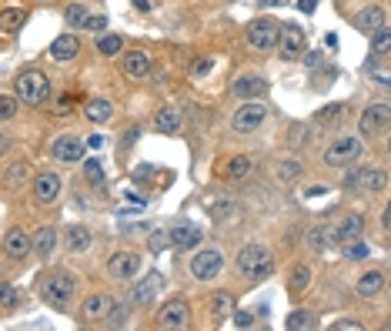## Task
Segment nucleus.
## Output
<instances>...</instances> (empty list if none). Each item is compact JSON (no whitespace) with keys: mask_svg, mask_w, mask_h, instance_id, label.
Masks as SVG:
<instances>
[{"mask_svg":"<svg viewBox=\"0 0 391 331\" xmlns=\"http://www.w3.org/2000/svg\"><path fill=\"white\" fill-rule=\"evenodd\" d=\"M14 91H17V101L21 104L37 107V104L47 101V94H51V77L44 71H21L14 77Z\"/></svg>","mask_w":391,"mask_h":331,"instance_id":"f257e3e1","label":"nucleus"},{"mask_svg":"<svg viewBox=\"0 0 391 331\" xmlns=\"http://www.w3.org/2000/svg\"><path fill=\"white\" fill-rule=\"evenodd\" d=\"M40 298L54 308V311H67L74 301V278L67 271H54L47 275V281L40 284Z\"/></svg>","mask_w":391,"mask_h":331,"instance_id":"f03ea898","label":"nucleus"},{"mask_svg":"<svg viewBox=\"0 0 391 331\" xmlns=\"http://www.w3.org/2000/svg\"><path fill=\"white\" fill-rule=\"evenodd\" d=\"M362 154H365V148H362L358 137H338V141H331V148L324 151V164H328V168H351Z\"/></svg>","mask_w":391,"mask_h":331,"instance_id":"7ed1b4c3","label":"nucleus"},{"mask_svg":"<svg viewBox=\"0 0 391 331\" xmlns=\"http://www.w3.org/2000/svg\"><path fill=\"white\" fill-rule=\"evenodd\" d=\"M237 271L248 275V278H268V275H271V258H268L264 248L248 244V248L237 251Z\"/></svg>","mask_w":391,"mask_h":331,"instance_id":"20e7f679","label":"nucleus"},{"mask_svg":"<svg viewBox=\"0 0 391 331\" xmlns=\"http://www.w3.org/2000/svg\"><path fill=\"white\" fill-rule=\"evenodd\" d=\"M278 21L274 17H258V21H251L248 24V44L254 47V51H274L278 47Z\"/></svg>","mask_w":391,"mask_h":331,"instance_id":"39448f33","label":"nucleus"},{"mask_svg":"<svg viewBox=\"0 0 391 331\" xmlns=\"http://www.w3.org/2000/svg\"><path fill=\"white\" fill-rule=\"evenodd\" d=\"M391 128V107L385 101L378 104H368V111L362 114V121H358V130H362V137H378V134H385Z\"/></svg>","mask_w":391,"mask_h":331,"instance_id":"423d86ee","label":"nucleus"},{"mask_svg":"<svg viewBox=\"0 0 391 331\" xmlns=\"http://www.w3.org/2000/svg\"><path fill=\"white\" fill-rule=\"evenodd\" d=\"M278 47H281V57L285 60H298L301 54L308 51V41H305V30L298 24H285L278 30Z\"/></svg>","mask_w":391,"mask_h":331,"instance_id":"0eeeda50","label":"nucleus"},{"mask_svg":"<svg viewBox=\"0 0 391 331\" xmlns=\"http://www.w3.org/2000/svg\"><path fill=\"white\" fill-rule=\"evenodd\" d=\"M221 268H224V258H221V251H214V248H204V251H198V255L191 258V275L198 281L217 278Z\"/></svg>","mask_w":391,"mask_h":331,"instance_id":"6e6552de","label":"nucleus"},{"mask_svg":"<svg viewBox=\"0 0 391 331\" xmlns=\"http://www.w3.org/2000/svg\"><path fill=\"white\" fill-rule=\"evenodd\" d=\"M264 121H268V107H264V104H244L235 114L231 128H235L237 134H251V130H258Z\"/></svg>","mask_w":391,"mask_h":331,"instance_id":"1a4fd4ad","label":"nucleus"},{"mask_svg":"<svg viewBox=\"0 0 391 331\" xmlns=\"http://www.w3.org/2000/svg\"><path fill=\"white\" fill-rule=\"evenodd\" d=\"M141 271V255L137 251H117V255L107 261V275L117 281H128Z\"/></svg>","mask_w":391,"mask_h":331,"instance_id":"9d476101","label":"nucleus"},{"mask_svg":"<svg viewBox=\"0 0 391 331\" xmlns=\"http://www.w3.org/2000/svg\"><path fill=\"white\" fill-rule=\"evenodd\" d=\"M51 154L60 164H78L80 157H84V141H78L74 134H60L51 144Z\"/></svg>","mask_w":391,"mask_h":331,"instance_id":"9b49d317","label":"nucleus"},{"mask_svg":"<svg viewBox=\"0 0 391 331\" xmlns=\"http://www.w3.org/2000/svg\"><path fill=\"white\" fill-rule=\"evenodd\" d=\"M187 318H191V308L184 305L181 298L167 301V305L157 311V325L161 328H187Z\"/></svg>","mask_w":391,"mask_h":331,"instance_id":"f8f14e48","label":"nucleus"},{"mask_svg":"<svg viewBox=\"0 0 391 331\" xmlns=\"http://www.w3.org/2000/svg\"><path fill=\"white\" fill-rule=\"evenodd\" d=\"M60 174H54V171H44L40 178L34 181V201L37 204H54L57 201V194H60Z\"/></svg>","mask_w":391,"mask_h":331,"instance_id":"ddd939ff","label":"nucleus"},{"mask_svg":"<svg viewBox=\"0 0 391 331\" xmlns=\"http://www.w3.org/2000/svg\"><path fill=\"white\" fill-rule=\"evenodd\" d=\"M201 228L198 225H178V228L167 231V241L174 244V248H181V251H191V248H198L201 244Z\"/></svg>","mask_w":391,"mask_h":331,"instance_id":"4468645a","label":"nucleus"},{"mask_svg":"<svg viewBox=\"0 0 391 331\" xmlns=\"http://www.w3.org/2000/svg\"><path fill=\"white\" fill-rule=\"evenodd\" d=\"M161 291H164V275H161V271H151L147 278L134 288V305H151Z\"/></svg>","mask_w":391,"mask_h":331,"instance_id":"2eb2a0df","label":"nucleus"},{"mask_svg":"<svg viewBox=\"0 0 391 331\" xmlns=\"http://www.w3.org/2000/svg\"><path fill=\"white\" fill-rule=\"evenodd\" d=\"M107 308H110V298H107L104 291H94V295L84 301V308H80V318H84L87 325H97V321H104Z\"/></svg>","mask_w":391,"mask_h":331,"instance_id":"dca6fc26","label":"nucleus"},{"mask_svg":"<svg viewBox=\"0 0 391 331\" xmlns=\"http://www.w3.org/2000/svg\"><path fill=\"white\" fill-rule=\"evenodd\" d=\"M3 255L14 258V261H24L30 255V238H27L21 228H10L7 238H3Z\"/></svg>","mask_w":391,"mask_h":331,"instance_id":"f3484780","label":"nucleus"},{"mask_svg":"<svg viewBox=\"0 0 391 331\" xmlns=\"http://www.w3.org/2000/svg\"><path fill=\"white\" fill-rule=\"evenodd\" d=\"M78 54H80V41L74 37V34H60V37H54L51 57L57 60V64H67V60H74Z\"/></svg>","mask_w":391,"mask_h":331,"instance_id":"a211bd4d","label":"nucleus"},{"mask_svg":"<svg viewBox=\"0 0 391 331\" xmlns=\"http://www.w3.org/2000/svg\"><path fill=\"white\" fill-rule=\"evenodd\" d=\"M362 231H365V218H362V214H348L338 228L331 231V238H335L338 244H348V241H358Z\"/></svg>","mask_w":391,"mask_h":331,"instance_id":"6ab92c4d","label":"nucleus"},{"mask_svg":"<svg viewBox=\"0 0 391 331\" xmlns=\"http://www.w3.org/2000/svg\"><path fill=\"white\" fill-rule=\"evenodd\" d=\"M30 248L37 251V258H40V261H47V258L54 255V248H57V231H54L51 225L37 228V234L30 238Z\"/></svg>","mask_w":391,"mask_h":331,"instance_id":"aec40b11","label":"nucleus"},{"mask_svg":"<svg viewBox=\"0 0 391 331\" xmlns=\"http://www.w3.org/2000/svg\"><path fill=\"white\" fill-rule=\"evenodd\" d=\"M348 187H368V191H385L388 187V174L385 171H358L348 178Z\"/></svg>","mask_w":391,"mask_h":331,"instance_id":"412c9836","label":"nucleus"},{"mask_svg":"<svg viewBox=\"0 0 391 331\" xmlns=\"http://www.w3.org/2000/svg\"><path fill=\"white\" fill-rule=\"evenodd\" d=\"M268 91V84H264V77H258V74H248V77H237L235 80V98H261Z\"/></svg>","mask_w":391,"mask_h":331,"instance_id":"4be33fe9","label":"nucleus"},{"mask_svg":"<svg viewBox=\"0 0 391 331\" xmlns=\"http://www.w3.org/2000/svg\"><path fill=\"white\" fill-rule=\"evenodd\" d=\"M208 311H211V318H214L217 325H221V321H228V318H231V311H235V295H231V291H217V295L211 298Z\"/></svg>","mask_w":391,"mask_h":331,"instance_id":"5701e85b","label":"nucleus"},{"mask_svg":"<svg viewBox=\"0 0 391 331\" xmlns=\"http://www.w3.org/2000/svg\"><path fill=\"white\" fill-rule=\"evenodd\" d=\"M110 114H114V107H110L107 98H91V101L84 104V117H87L91 124H107Z\"/></svg>","mask_w":391,"mask_h":331,"instance_id":"b1692460","label":"nucleus"},{"mask_svg":"<svg viewBox=\"0 0 391 331\" xmlns=\"http://www.w3.org/2000/svg\"><path fill=\"white\" fill-rule=\"evenodd\" d=\"M147 74H151V60H147V54L130 51L128 57H124V77L141 80V77H147Z\"/></svg>","mask_w":391,"mask_h":331,"instance_id":"393cba45","label":"nucleus"},{"mask_svg":"<svg viewBox=\"0 0 391 331\" xmlns=\"http://www.w3.org/2000/svg\"><path fill=\"white\" fill-rule=\"evenodd\" d=\"M154 130H161V134H178L181 130V111L178 107H161L154 114Z\"/></svg>","mask_w":391,"mask_h":331,"instance_id":"a878e982","label":"nucleus"},{"mask_svg":"<svg viewBox=\"0 0 391 331\" xmlns=\"http://www.w3.org/2000/svg\"><path fill=\"white\" fill-rule=\"evenodd\" d=\"M355 27L358 30H365V34H371V30H378V27H385V7H368V10H362L358 17H355Z\"/></svg>","mask_w":391,"mask_h":331,"instance_id":"bb28decb","label":"nucleus"},{"mask_svg":"<svg viewBox=\"0 0 391 331\" xmlns=\"http://www.w3.org/2000/svg\"><path fill=\"white\" fill-rule=\"evenodd\" d=\"M91 228H84V225H71L67 228V248H71V255H84L87 248H91Z\"/></svg>","mask_w":391,"mask_h":331,"instance_id":"cd10ccee","label":"nucleus"},{"mask_svg":"<svg viewBox=\"0 0 391 331\" xmlns=\"http://www.w3.org/2000/svg\"><path fill=\"white\" fill-rule=\"evenodd\" d=\"M308 284H311V268L308 264H294L291 268V278H287V291L298 298V295L308 291Z\"/></svg>","mask_w":391,"mask_h":331,"instance_id":"c85d7f7f","label":"nucleus"},{"mask_svg":"<svg viewBox=\"0 0 391 331\" xmlns=\"http://www.w3.org/2000/svg\"><path fill=\"white\" fill-rule=\"evenodd\" d=\"M27 178H30V164L27 161H14L7 168V174H3V187L7 191H17L21 184H27Z\"/></svg>","mask_w":391,"mask_h":331,"instance_id":"c756f323","label":"nucleus"},{"mask_svg":"<svg viewBox=\"0 0 391 331\" xmlns=\"http://www.w3.org/2000/svg\"><path fill=\"white\" fill-rule=\"evenodd\" d=\"M381 288H385V275H381V271H368V275H362V281H358V295H362V298H378Z\"/></svg>","mask_w":391,"mask_h":331,"instance_id":"7c9ffc66","label":"nucleus"},{"mask_svg":"<svg viewBox=\"0 0 391 331\" xmlns=\"http://www.w3.org/2000/svg\"><path fill=\"white\" fill-rule=\"evenodd\" d=\"M24 21H27V14L21 10V7H7V10H0V34H17Z\"/></svg>","mask_w":391,"mask_h":331,"instance_id":"2f4dec72","label":"nucleus"},{"mask_svg":"<svg viewBox=\"0 0 391 331\" xmlns=\"http://www.w3.org/2000/svg\"><path fill=\"white\" fill-rule=\"evenodd\" d=\"M128 318H130L128 305H114L110 301V308H107V315H104V325L107 328H128Z\"/></svg>","mask_w":391,"mask_h":331,"instance_id":"473e14b6","label":"nucleus"},{"mask_svg":"<svg viewBox=\"0 0 391 331\" xmlns=\"http://www.w3.org/2000/svg\"><path fill=\"white\" fill-rule=\"evenodd\" d=\"M391 47V34H388V27H378V30H371V54L375 57H385Z\"/></svg>","mask_w":391,"mask_h":331,"instance_id":"72a5a7b5","label":"nucleus"},{"mask_svg":"<svg viewBox=\"0 0 391 331\" xmlns=\"http://www.w3.org/2000/svg\"><path fill=\"white\" fill-rule=\"evenodd\" d=\"M285 325H287V331H308V328H314V318L308 311H291Z\"/></svg>","mask_w":391,"mask_h":331,"instance_id":"f704fd0d","label":"nucleus"},{"mask_svg":"<svg viewBox=\"0 0 391 331\" xmlns=\"http://www.w3.org/2000/svg\"><path fill=\"white\" fill-rule=\"evenodd\" d=\"M124 47V37H117V34H107V37H97V51L104 54V57H114V54Z\"/></svg>","mask_w":391,"mask_h":331,"instance_id":"c9c22d12","label":"nucleus"},{"mask_svg":"<svg viewBox=\"0 0 391 331\" xmlns=\"http://www.w3.org/2000/svg\"><path fill=\"white\" fill-rule=\"evenodd\" d=\"M248 171H251V161H248V157H235V161H231V164L224 168V178L237 181V178H244Z\"/></svg>","mask_w":391,"mask_h":331,"instance_id":"e433bc0d","label":"nucleus"},{"mask_svg":"<svg viewBox=\"0 0 391 331\" xmlns=\"http://www.w3.org/2000/svg\"><path fill=\"white\" fill-rule=\"evenodd\" d=\"M338 117H344V104H331V107H324V111L314 114V124H331Z\"/></svg>","mask_w":391,"mask_h":331,"instance_id":"4c0bfd02","label":"nucleus"},{"mask_svg":"<svg viewBox=\"0 0 391 331\" xmlns=\"http://www.w3.org/2000/svg\"><path fill=\"white\" fill-rule=\"evenodd\" d=\"M21 305V291L14 288V284H0V308H17Z\"/></svg>","mask_w":391,"mask_h":331,"instance_id":"58836bf2","label":"nucleus"},{"mask_svg":"<svg viewBox=\"0 0 391 331\" xmlns=\"http://www.w3.org/2000/svg\"><path fill=\"white\" fill-rule=\"evenodd\" d=\"M84 174H87L91 184H97V187L104 184V168H101V161H94V157H91V161H84Z\"/></svg>","mask_w":391,"mask_h":331,"instance_id":"ea45409f","label":"nucleus"},{"mask_svg":"<svg viewBox=\"0 0 391 331\" xmlns=\"http://www.w3.org/2000/svg\"><path fill=\"white\" fill-rule=\"evenodd\" d=\"M64 17H67V24H74V27H84V21H87V7H84V3H71V7H67V14H64Z\"/></svg>","mask_w":391,"mask_h":331,"instance_id":"a19ab883","label":"nucleus"},{"mask_svg":"<svg viewBox=\"0 0 391 331\" xmlns=\"http://www.w3.org/2000/svg\"><path fill=\"white\" fill-rule=\"evenodd\" d=\"M301 174V164L298 161H281L278 164V181H294Z\"/></svg>","mask_w":391,"mask_h":331,"instance_id":"79ce46f5","label":"nucleus"},{"mask_svg":"<svg viewBox=\"0 0 391 331\" xmlns=\"http://www.w3.org/2000/svg\"><path fill=\"white\" fill-rule=\"evenodd\" d=\"M17 114V98H10V94H0V121H10Z\"/></svg>","mask_w":391,"mask_h":331,"instance_id":"37998d69","label":"nucleus"},{"mask_svg":"<svg viewBox=\"0 0 391 331\" xmlns=\"http://www.w3.org/2000/svg\"><path fill=\"white\" fill-rule=\"evenodd\" d=\"M231 214H235V204L231 201H217L211 207V218H214V221H228Z\"/></svg>","mask_w":391,"mask_h":331,"instance_id":"c03bdc74","label":"nucleus"},{"mask_svg":"<svg viewBox=\"0 0 391 331\" xmlns=\"http://www.w3.org/2000/svg\"><path fill=\"white\" fill-rule=\"evenodd\" d=\"M147 244H151V251H164L171 241H167V231H151V238H147Z\"/></svg>","mask_w":391,"mask_h":331,"instance_id":"a18cd8bd","label":"nucleus"},{"mask_svg":"<svg viewBox=\"0 0 391 331\" xmlns=\"http://www.w3.org/2000/svg\"><path fill=\"white\" fill-rule=\"evenodd\" d=\"M71 107H74V98H71V94H60V101L54 104V114L64 117V114H71Z\"/></svg>","mask_w":391,"mask_h":331,"instance_id":"49530a36","label":"nucleus"},{"mask_svg":"<svg viewBox=\"0 0 391 331\" xmlns=\"http://www.w3.org/2000/svg\"><path fill=\"white\" fill-rule=\"evenodd\" d=\"M231 318H235V325L237 328H251V325H254V315H251V311H231Z\"/></svg>","mask_w":391,"mask_h":331,"instance_id":"de8ad7c7","label":"nucleus"},{"mask_svg":"<svg viewBox=\"0 0 391 331\" xmlns=\"http://www.w3.org/2000/svg\"><path fill=\"white\" fill-rule=\"evenodd\" d=\"M298 60H305V64L314 71V67H321V64H324V54H321V51H305Z\"/></svg>","mask_w":391,"mask_h":331,"instance_id":"09e8293b","label":"nucleus"},{"mask_svg":"<svg viewBox=\"0 0 391 331\" xmlns=\"http://www.w3.org/2000/svg\"><path fill=\"white\" fill-rule=\"evenodd\" d=\"M107 27V17L104 14H101V17H91V14H87V21H84V30H94V34H97V30H104Z\"/></svg>","mask_w":391,"mask_h":331,"instance_id":"8fccbe9b","label":"nucleus"},{"mask_svg":"<svg viewBox=\"0 0 391 331\" xmlns=\"http://www.w3.org/2000/svg\"><path fill=\"white\" fill-rule=\"evenodd\" d=\"M331 328H335V331H362V325H358V321H351V318H341V321H335Z\"/></svg>","mask_w":391,"mask_h":331,"instance_id":"3c124183","label":"nucleus"},{"mask_svg":"<svg viewBox=\"0 0 391 331\" xmlns=\"http://www.w3.org/2000/svg\"><path fill=\"white\" fill-rule=\"evenodd\" d=\"M348 258H355V261L368 258V244H362V241H358V244H351V248H348Z\"/></svg>","mask_w":391,"mask_h":331,"instance_id":"603ef678","label":"nucleus"},{"mask_svg":"<svg viewBox=\"0 0 391 331\" xmlns=\"http://www.w3.org/2000/svg\"><path fill=\"white\" fill-rule=\"evenodd\" d=\"M208 71H211V60H198V64L191 67V74H194V77H204Z\"/></svg>","mask_w":391,"mask_h":331,"instance_id":"864d4df0","label":"nucleus"},{"mask_svg":"<svg viewBox=\"0 0 391 331\" xmlns=\"http://www.w3.org/2000/svg\"><path fill=\"white\" fill-rule=\"evenodd\" d=\"M298 10L301 14H314L318 10V0H298Z\"/></svg>","mask_w":391,"mask_h":331,"instance_id":"5fc2aeb1","label":"nucleus"},{"mask_svg":"<svg viewBox=\"0 0 391 331\" xmlns=\"http://www.w3.org/2000/svg\"><path fill=\"white\" fill-rule=\"evenodd\" d=\"M308 241H311V248H321V244H324V231H321V228H314Z\"/></svg>","mask_w":391,"mask_h":331,"instance_id":"6e6d98bb","label":"nucleus"},{"mask_svg":"<svg viewBox=\"0 0 391 331\" xmlns=\"http://www.w3.org/2000/svg\"><path fill=\"white\" fill-rule=\"evenodd\" d=\"M87 148H104V137H101V134H91V137H87Z\"/></svg>","mask_w":391,"mask_h":331,"instance_id":"4d7b16f0","label":"nucleus"},{"mask_svg":"<svg viewBox=\"0 0 391 331\" xmlns=\"http://www.w3.org/2000/svg\"><path fill=\"white\" fill-rule=\"evenodd\" d=\"M134 10H141V14H147V10H151V0H134Z\"/></svg>","mask_w":391,"mask_h":331,"instance_id":"13d9d810","label":"nucleus"},{"mask_svg":"<svg viewBox=\"0 0 391 331\" xmlns=\"http://www.w3.org/2000/svg\"><path fill=\"white\" fill-rule=\"evenodd\" d=\"M7 151H10V137L0 130V154H7Z\"/></svg>","mask_w":391,"mask_h":331,"instance_id":"bf43d9fd","label":"nucleus"},{"mask_svg":"<svg viewBox=\"0 0 391 331\" xmlns=\"http://www.w3.org/2000/svg\"><path fill=\"white\" fill-rule=\"evenodd\" d=\"M287 0H261V7H285Z\"/></svg>","mask_w":391,"mask_h":331,"instance_id":"052dcab7","label":"nucleus"}]
</instances>
